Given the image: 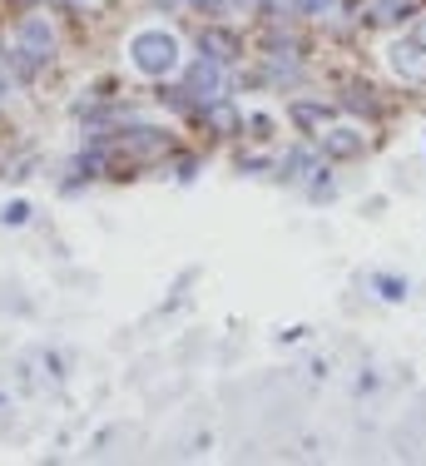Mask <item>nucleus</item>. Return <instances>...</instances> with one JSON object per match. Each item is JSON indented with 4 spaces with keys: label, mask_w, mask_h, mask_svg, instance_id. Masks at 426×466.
Returning <instances> with one entry per match:
<instances>
[{
    "label": "nucleus",
    "mask_w": 426,
    "mask_h": 466,
    "mask_svg": "<svg viewBox=\"0 0 426 466\" xmlns=\"http://www.w3.org/2000/svg\"><path fill=\"white\" fill-rule=\"evenodd\" d=\"M134 65H139L144 75H164V70H174V60H178V46H174V35H164V30H144V35H134Z\"/></svg>",
    "instance_id": "f257e3e1"
},
{
    "label": "nucleus",
    "mask_w": 426,
    "mask_h": 466,
    "mask_svg": "<svg viewBox=\"0 0 426 466\" xmlns=\"http://www.w3.org/2000/svg\"><path fill=\"white\" fill-rule=\"evenodd\" d=\"M387 60L401 80H426V46L421 40H397V46L387 50Z\"/></svg>",
    "instance_id": "f03ea898"
},
{
    "label": "nucleus",
    "mask_w": 426,
    "mask_h": 466,
    "mask_svg": "<svg viewBox=\"0 0 426 466\" xmlns=\"http://www.w3.org/2000/svg\"><path fill=\"white\" fill-rule=\"evenodd\" d=\"M223 90V60H198L194 70H188V95H198V99H218Z\"/></svg>",
    "instance_id": "7ed1b4c3"
},
{
    "label": "nucleus",
    "mask_w": 426,
    "mask_h": 466,
    "mask_svg": "<svg viewBox=\"0 0 426 466\" xmlns=\"http://www.w3.org/2000/svg\"><path fill=\"white\" fill-rule=\"evenodd\" d=\"M362 149L367 144L357 129H328V135H322V154H328V159H357Z\"/></svg>",
    "instance_id": "20e7f679"
},
{
    "label": "nucleus",
    "mask_w": 426,
    "mask_h": 466,
    "mask_svg": "<svg viewBox=\"0 0 426 466\" xmlns=\"http://www.w3.org/2000/svg\"><path fill=\"white\" fill-rule=\"evenodd\" d=\"M382 25H397V20H417V0H377V15Z\"/></svg>",
    "instance_id": "39448f33"
},
{
    "label": "nucleus",
    "mask_w": 426,
    "mask_h": 466,
    "mask_svg": "<svg viewBox=\"0 0 426 466\" xmlns=\"http://www.w3.org/2000/svg\"><path fill=\"white\" fill-rule=\"evenodd\" d=\"M328 115H332L328 105H308V99H298V105H293V119L302 129H322V125H328Z\"/></svg>",
    "instance_id": "423d86ee"
},
{
    "label": "nucleus",
    "mask_w": 426,
    "mask_h": 466,
    "mask_svg": "<svg viewBox=\"0 0 426 466\" xmlns=\"http://www.w3.org/2000/svg\"><path fill=\"white\" fill-rule=\"evenodd\" d=\"M347 105H352V109H367V115H377V99H372V90H367V85H352V90H347Z\"/></svg>",
    "instance_id": "0eeeda50"
},
{
    "label": "nucleus",
    "mask_w": 426,
    "mask_h": 466,
    "mask_svg": "<svg viewBox=\"0 0 426 466\" xmlns=\"http://www.w3.org/2000/svg\"><path fill=\"white\" fill-rule=\"evenodd\" d=\"M377 288H382V298L387 303H401V298H407V283H397V279H372Z\"/></svg>",
    "instance_id": "6e6552de"
},
{
    "label": "nucleus",
    "mask_w": 426,
    "mask_h": 466,
    "mask_svg": "<svg viewBox=\"0 0 426 466\" xmlns=\"http://www.w3.org/2000/svg\"><path fill=\"white\" fill-rule=\"evenodd\" d=\"M298 10H302V15H332L338 0H298Z\"/></svg>",
    "instance_id": "1a4fd4ad"
},
{
    "label": "nucleus",
    "mask_w": 426,
    "mask_h": 466,
    "mask_svg": "<svg viewBox=\"0 0 426 466\" xmlns=\"http://www.w3.org/2000/svg\"><path fill=\"white\" fill-rule=\"evenodd\" d=\"M208 119H213V125H218V129H233V115H228V109H208Z\"/></svg>",
    "instance_id": "9d476101"
},
{
    "label": "nucleus",
    "mask_w": 426,
    "mask_h": 466,
    "mask_svg": "<svg viewBox=\"0 0 426 466\" xmlns=\"http://www.w3.org/2000/svg\"><path fill=\"white\" fill-rule=\"evenodd\" d=\"M417 40H421V46H426V15L417 20Z\"/></svg>",
    "instance_id": "9b49d317"
}]
</instances>
